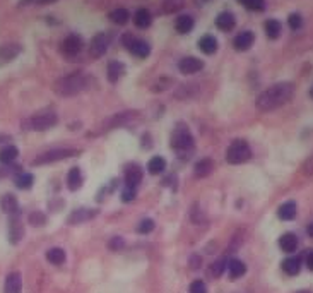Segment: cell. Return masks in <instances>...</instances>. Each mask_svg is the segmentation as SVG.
Wrapping results in <instances>:
<instances>
[{
	"instance_id": "obj_1",
	"label": "cell",
	"mask_w": 313,
	"mask_h": 293,
	"mask_svg": "<svg viewBox=\"0 0 313 293\" xmlns=\"http://www.w3.org/2000/svg\"><path fill=\"white\" fill-rule=\"evenodd\" d=\"M294 86L291 83H277L274 86L267 88L260 96L257 98V108L262 112H272L279 106L286 105L293 98Z\"/></svg>"
},
{
	"instance_id": "obj_2",
	"label": "cell",
	"mask_w": 313,
	"mask_h": 293,
	"mask_svg": "<svg viewBox=\"0 0 313 293\" xmlns=\"http://www.w3.org/2000/svg\"><path fill=\"white\" fill-rule=\"evenodd\" d=\"M170 146L180 159H188L192 156L193 149H195V141H193V136L187 127V124L178 122L177 127L171 132Z\"/></svg>"
},
{
	"instance_id": "obj_3",
	"label": "cell",
	"mask_w": 313,
	"mask_h": 293,
	"mask_svg": "<svg viewBox=\"0 0 313 293\" xmlns=\"http://www.w3.org/2000/svg\"><path fill=\"white\" fill-rule=\"evenodd\" d=\"M89 86V77L84 72H72L69 76H63L55 83L53 91L62 98H70L79 93H83Z\"/></svg>"
},
{
	"instance_id": "obj_4",
	"label": "cell",
	"mask_w": 313,
	"mask_h": 293,
	"mask_svg": "<svg viewBox=\"0 0 313 293\" xmlns=\"http://www.w3.org/2000/svg\"><path fill=\"white\" fill-rule=\"evenodd\" d=\"M81 154V149H76V147H57V149H48L45 153L38 154L35 159L31 161L33 166H45V165H51L55 161H62V159L67 158H74Z\"/></svg>"
},
{
	"instance_id": "obj_5",
	"label": "cell",
	"mask_w": 313,
	"mask_h": 293,
	"mask_svg": "<svg viewBox=\"0 0 313 293\" xmlns=\"http://www.w3.org/2000/svg\"><path fill=\"white\" fill-rule=\"evenodd\" d=\"M226 161L229 165H241V163H247L252 158V149L250 144L245 139H234L231 141V144L226 149Z\"/></svg>"
},
{
	"instance_id": "obj_6",
	"label": "cell",
	"mask_w": 313,
	"mask_h": 293,
	"mask_svg": "<svg viewBox=\"0 0 313 293\" xmlns=\"http://www.w3.org/2000/svg\"><path fill=\"white\" fill-rule=\"evenodd\" d=\"M57 122H58L57 113L51 112V110H45V112H40V113L33 115L31 118H28L22 127L28 129V131L43 132V131H48V129L55 127Z\"/></svg>"
},
{
	"instance_id": "obj_7",
	"label": "cell",
	"mask_w": 313,
	"mask_h": 293,
	"mask_svg": "<svg viewBox=\"0 0 313 293\" xmlns=\"http://www.w3.org/2000/svg\"><path fill=\"white\" fill-rule=\"evenodd\" d=\"M122 42H124V45L127 47V50H129L130 53L135 55V57H139V58H146V57H149V53H151V47H149V43L146 40L135 38V36H132L130 33L124 35Z\"/></svg>"
},
{
	"instance_id": "obj_8",
	"label": "cell",
	"mask_w": 313,
	"mask_h": 293,
	"mask_svg": "<svg viewBox=\"0 0 313 293\" xmlns=\"http://www.w3.org/2000/svg\"><path fill=\"white\" fill-rule=\"evenodd\" d=\"M110 43H111L110 33H98V35L91 40V43H89V57L101 58L103 55L106 53Z\"/></svg>"
},
{
	"instance_id": "obj_9",
	"label": "cell",
	"mask_w": 313,
	"mask_h": 293,
	"mask_svg": "<svg viewBox=\"0 0 313 293\" xmlns=\"http://www.w3.org/2000/svg\"><path fill=\"white\" fill-rule=\"evenodd\" d=\"M83 47H84V42L79 35H69L60 43V51L65 57H76V55L81 53Z\"/></svg>"
},
{
	"instance_id": "obj_10",
	"label": "cell",
	"mask_w": 313,
	"mask_h": 293,
	"mask_svg": "<svg viewBox=\"0 0 313 293\" xmlns=\"http://www.w3.org/2000/svg\"><path fill=\"white\" fill-rule=\"evenodd\" d=\"M99 214L98 209H91V207H79V209H74L72 213L67 218V223L69 225H81L86 223V221L94 220Z\"/></svg>"
},
{
	"instance_id": "obj_11",
	"label": "cell",
	"mask_w": 313,
	"mask_h": 293,
	"mask_svg": "<svg viewBox=\"0 0 313 293\" xmlns=\"http://www.w3.org/2000/svg\"><path fill=\"white\" fill-rule=\"evenodd\" d=\"M22 239H24V225H22V220L17 213L12 214L9 220V242L12 245H17Z\"/></svg>"
},
{
	"instance_id": "obj_12",
	"label": "cell",
	"mask_w": 313,
	"mask_h": 293,
	"mask_svg": "<svg viewBox=\"0 0 313 293\" xmlns=\"http://www.w3.org/2000/svg\"><path fill=\"white\" fill-rule=\"evenodd\" d=\"M22 47L19 43H5V45L0 47V67L10 64L12 60H16L21 55Z\"/></svg>"
},
{
	"instance_id": "obj_13",
	"label": "cell",
	"mask_w": 313,
	"mask_h": 293,
	"mask_svg": "<svg viewBox=\"0 0 313 293\" xmlns=\"http://www.w3.org/2000/svg\"><path fill=\"white\" fill-rule=\"evenodd\" d=\"M124 179H125V184L129 185V187H137V185H139L144 179V170L140 168L137 163H130V165L125 166Z\"/></svg>"
},
{
	"instance_id": "obj_14",
	"label": "cell",
	"mask_w": 313,
	"mask_h": 293,
	"mask_svg": "<svg viewBox=\"0 0 313 293\" xmlns=\"http://www.w3.org/2000/svg\"><path fill=\"white\" fill-rule=\"evenodd\" d=\"M204 69V62L197 57H183L178 62V70L185 76H192Z\"/></svg>"
},
{
	"instance_id": "obj_15",
	"label": "cell",
	"mask_w": 313,
	"mask_h": 293,
	"mask_svg": "<svg viewBox=\"0 0 313 293\" xmlns=\"http://www.w3.org/2000/svg\"><path fill=\"white\" fill-rule=\"evenodd\" d=\"M65 184H67V189H69L70 192L79 191V189L83 187V184H84L83 170H81L79 166H72V168L69 170V173H67Z\"/></svg>"
},
{
	"instance_id": "obj_16",
	"label": "cell",
	"mask_w": 313,
	"mask_h": 293,
	"mask_svg": "<svg viewBox=\"0 0 313 293\" xmlns=\"http://www.w3.org/2000/svg\"><path fill=\"white\" fill-rule=\"evenodd\" d=\"M214 172V161L211 158H202L193 165V175L195 179H207Z\"/></svg>"
},
{
	"instance_id": "obj_17",
	"label": "cell",
	"mask_w": 313,
	"mask_h": 293,
	"mask_svg": "<svg viewBox=\"0 0 313 293\" xmlns=\"http://www.w3.org/2000/svg\"><path fill=\"white\" fill-rule=\"evenodd\" d=\"M253 42H255V35L252 31H241L236 38L233 40V47L236 51H247L250 50Z\"/></svg>"
},
{
	"instance_id": "obj_18",
	"label": "cell",
	"mask_w": 313,
	"mask_h": 293,
	"mask_svg": "<svg viewBox=\"0 0 313 293\" xmlns=\"http://www.w3.org/2000/svg\"><path fill=\"white\" fill-rule=\"evenodd\" d=\"M298 247H300V239H298V237L291 232L284 233V235L279 239V248H281L282 252H286V254H293V252H296Z\"/></svg>"
},
{
	"instance_id": "obj_19",
	"label": "cell",
	"mask_w": 313,
	"mask_h": 293,
	"mask_svg": "<svg viewBox=\"0 0 313 293\" xmlns=\"http://www.w3.org/2000/svg\"><path fill=\"white\" fill-rule=\"evenodd\" d=\"M0 209L3 211L5 214L12 216V214L19 213V201L14 194H3L0 197Z\"/></svg>"
},
{
	"instance_id": "obj_20",
	"label": "cell",
	"mask_w": 313,
	"mask_h": 293,
	"mask_svg": "<svg viewBox=\"0 0 313 293\" xmlns=\"http://www.w3.org/2000/svg\"><path fill=\"white\" fill-rule=\"evenodd\" d=\"M22 290V278L17 271L7 274L5 283H3V293H21Z\"/></svg>"
},
{
	"instance_id": "obj_21",
	"label": "cell",
	"mask_w": 313,
	"mask_h": 293,
	"mask_svg": "<svg viewBox=\"0 0 313 293\" xmlns=\"http://www.w3.org/2000/svg\"><path fill=\"white\" fill-rule=\"evenodd\" d=\"M125 74V64L124 62H118V60H111L106 67V77L111 84L118 83V81L124 77Z\"/></svg>"
},
{
	"instance_id": "obj_22",
	"label": "cell",
	"mask_w": 313,
	"mask_h": 293,
	"mask_svg": "<svg viewBox=\"0 0 313 293\" xmlns=\"http://www.w3.org/2000/svg\"><path fill=\"white\" fill-rule=\"evenodd\" d=\"M298 214V204L294 201H286L279 206L277 209V218L282 221H293Z\"/></svg>"
},
{
	"instance_id": "obj_23",
	"label": "cell",
	"mask_w": 313,
	"mask_h": 293,
	"mask_svg": "<svg viewBox=\"0 0 313 293\" xmlns=\"http://www.w3.org/2000/svg\"><path fill=\"white\" fill-rule=\"evenodd\" d=\"M226 269H228L231 280H238V278L245 276V273H247V264H245L241 259H229Z\"/></svg>"
},
{
	"instance_id": "obj_24",
	"label": "cell",
	"mask_w": 313,
	"mask_h": 293,
	"mask_svg": "<svg viewBox=\"0 0 313 293\" xmlns=\"http://www.w3.org/2000/svg\"><path fill=\"white\" fill-rule=\"evenodd\" d=\"M301 264H303V262H301L300 257H294V255H291V257H288V259L282 261L281 268L286 274H288V276H296V274H300V271H301Z\"/></svg>"
},
{
	"instance_id": "obj_25",
	"label": "cell",
	"mask_w": 313,
	"mask_h": 293,
	"mask_svg": "<svg viewBox=\"0 0 313 293\" xmlns=\"http://www.w3.org/2000/svg\"><path fill=\"white\" fill-rule=\"evenodd\" d=\"M193 26H195V21H193V17L188 16V14H183V16H180L175 21V29H177L180 35H188L193 29Z\"/></svg>"
},
{
	"instance_id": "obj_26",
	"label": "cell",
	"mask_w": 313,
	"mask_h": 293,
	"mask_svg": "<svg viewBox=\"0 0 313 293\" xmlns=\"http://www.w3.org/2000/svg\"><path fill=\"white\" fill-rule=\"evenodd\" d=\"M19 156V149H17V146H12V144H9V146H3L2 149H0V163L2 165H12L14 161H16V158Z\"/></svg>"
},
{
	"instance_id": "obj_27",
	"label": "cell",
	"mask_w": 313,
	"mask_h": 293,
	"mask_svg": "<svg viewBox=\"0 0 313 293\" xmlns=\"http://www.w3.org/2000/svg\"><path fill=\"white\" fill-rule=\"evenodd\" d=\"M139 117V112H135V110H132V112H124V113H118L115 115L113 118H111L110 122H108V127H120V125H125L129 124V122H132L134 118Z\"/></svg>"
},
{
	"instance_id": "obj_28",
	"label": "cell",
	"mask_w": 313,
	"mask_h": 293,
	"mask_svg": "<svg viewBox=\"0 0 313 293\" xmlns=\"http://www.w3.org/2000/svg\"><path fill=\"white\" fill-rule=\"evenodd\" d=\"M216 26L221 31H231L236 26V19H234V16L231 12H221L216 17Z\"/></svg>"
},
{
	"instance_id": "obj_29",
	"label": "cell",
	"mask_w": 313,
	"mask_h": 293,
	"mask_svg": "<svg viewBox=\"0 0 313 293\" xmlns=\"http://www.w3.org/2000/svg\"><path fill=\"white\" fill-rule=\"evenodd\" d=\"M134 24L139 29H147L152 24V16L147 9H139L134 14Z\"/></svg>"
},
{
	"instance_id": "obj_30",
	"label": "cell",
	"mask_w": 313,
	"mask_h": 293,
	"mask_svg": "<svg viewBox=\"0 0 313 293\" xmlns=\"http://www.w3.org/2000/svg\"><path fill=\"white\" fill-rule=\"evenodd\" d=\"M67 259L65 250L60 247H51L50 250H46V261L53 266H62Z\"/></svg>"
},
{
	"instance_id": "obj_31",
	"label": "cell",
	"mask_w": 313,
	"mask_h": 293,
	"mask_svg": "<svg viewBox=\"0 0 313 293\" xmlns=\"http://www.w3.org/2000/svg\"><path fill=\"white\" fill-rule=\"evenodd\" d=\"M199 48L200 51H204L206 55H212L218 51V40L212 35H206L199 40Z\"/></svg>"
},
{
	"instance_id": "obj_32",
	"label": "cell",
	"mask_w": 313,
	"mask_h": 293,
	"mask_svg": "<svg viewBox=\"0 0 313 293\" xmlns=\"http://www.w3.org/2000/svg\"><path fill=\"white\" fill-rule=\"evenodd\" d=\"M166 170V159L163 156H152L147 161V172L151 175H161Z\"/></svg>"
},
{
	"instance_id": "obj_33",
	"label": "cell",
	"mask_w": 313,
	"mask_h": 293,
	"mask_svg": "<svg viewBox=\"0 0 313 293\" xmlns=\"http://www.w3.org/2000/svg\"><path fill=\"white\" fill-rule=\"evenodd\" d=\"M33 184H35V177L31 175V173H17V175H14V185H16L17 189H21V191H29V189L33 187Z\"/></svg>"
},
{
	"instance_id": "obj_34",
	"label": "cell",
	"mask_w": 313,
	"mask_h": 293,
	"mask_svg": "<svg viewBox=\"0 0 313 293\" xmlns=\"http://www.w3.org/2000/svg\"><path fill=\"white\" fill-rule=\"evenodd\" d=\"M264 29H266V35H267V38H269V40H277L279 36H281V33H282V26H281V23H279L277 19L266 21Z\"/></svg>"
},
{
	"instance_id": "obj_35",
	"label": "cell",
	"mask_w": 313,
	"mask_h": 293,
	"mask_svg": "<svg viewBox=\"0 0 313 293\" xmlns=\"http://www.w3.org/2000/svg\"><path fill=\"white\" fill-rule=\"evenodd\" d=\"M185 7V0H163L161 10L163 14H177Z\"/></svg>"
},
{
	"instance_id": "obj_36",
	"label": "cell",
	"mask_w": 313,
	"mask_h": 293,
	"mask_svg": "<svg viewBox=\"0 0 313 293\" xmlns=\"http://www.w3.org/2000/svg\"><path fill=\"white\" fill-rule=\"evenodd\" d=\"M226 266H228V259L226 257L218 259V261H214L209 266V274H211L212 278H221L226 271Z\"/></svg>"
},
{
	"instance_id": "obj_37",
	"label": "cell",
	"mask_w": 313,
	"mask_h": 293,
	"mask_svg": "<svg viewBox=\"0 0 313 293\" xmlns=\"http://www.w3.org/2000/svg\"><path fill=\"white\" fill-rule=\"evenodd\" d=\"M110 19H111V23H115V24H118V26H124L129 23V19H130V12L127 9H115V10H111L110 12Z\"/></svg>"
},
{
	"instance_id": "obj_38",
	"label": "cell",
	"mask_w": 313,
	"mask_h": 293,
	"mask_svg": "<svg viewBox=\"0 0 313 293\" xmlns=\"http://www.w3.org/2000/svg\"><path fill=\"white\" fill-rule=\"evenodd\" d=\"M156 228V223L154 220H151V218H142V220L139 221V225H137V233L139 235H149V233H152Z\"/></svg>"
},
{
	"instance_id": "obj_39",
	"label": "cell",
	"mask_w": 313,
	"mask_h": 293,
	"mask_svg": "<svg viewBox=\"0 0 313 293\" xmlns=\"http://www.w3.org/2000/svg\"><path fill=\"white\" fill-rule=\"evenodd\" d=\"M29 225H33V226H45L46 225V214L42 213V211H33L31 214H29Z\"/></svg>"
},
{
	"instance_id": "obj_40",
	"label": "cell",
	"mask_w": 313,
	"mask_h": 293,
	"mask_svg": "<svg viewBox=\"0 0 313 293\" xmlns=\"http://www.w3.org/2000/svg\"><path fill=\"white\" fill-rule=\"evenodd\" d=\"M135 197H137L135 187H129V185H125V187L122 189V192H120L122 202H132V201H135Z\"/></svg>"
},
{
	"instance_id": "obj_41",
	"label": "cell",
	"mask_w": 313,
	"mask_h": 293,
	"mask_svg": "<svg viewBox=\"0 0 313 293\" xmlns=\"http://www.w3.org/2000/svg\"><path fill=\"white\" fill-rule=\"evenodd\" d=\"M125 247V239L124 237H111L110 239V242H108V248L110 250H113V252H118V250H122V248Z\"/></svg>"
},
{
	"instance_id": "obj_42",
	"label": "cell",
	"mask_w": 313,
	"mask_h": 293,
	"mask_svg": "<svg viewBox=\"0 0 313 293\" xmlns=\"http://www.w3.org/2000/svg\"><path fill=\"white\" fill-rule=\"evenodd\" d=\"M288 24H289V28L294 29V31H296V29H300L301 26H303V17H301V14H298V12L289 14Z\"/></svg>"
},
{
	"instance_id": "obj_43",
	"label": "cell",
	"mask_w": 313,
	"mask_h": 293,
	"mask_svg": "<svg viewBox=\"0 0 313 293\" xmlns=\"http://www.w3.org/2000/svg\"><path fill=\"white\" fill-rule=\"evenodd\" d=\"M243 5L247 7L248 10H257V12H260V10L266 9V0H247Z\"/></svg>"
},
{
	"instance_id": "obj_44",
	"label": "cell",
	"mask_w": 313,
	"mask_h": 293,
	"mask_svg": "<svg viewBox=\"0 0 313 293\" xmlns=\"http://www.w3.org/2000/svg\"><path fill=\"white\" fill-rule=\"evenodd\" d=\"M188 293H207V287L202 280H195L190 283L188 287Z\"/></svg>"
},
{
	"instance_id": "obj_45",
	"label": "cell",
	"mask_w": 313,
	"mask_h": 293,
	"mask_svg": "<svg viewBox=\"0 0 313 293\" xmlns=\"http://www.w3.org/2000/svg\"><path fill=\"white\" fill-rule=\"evenodd\" d=\"M171 83H173V81H171V79H158L154 84H152L151 90L154 91V93H158V91H165V90H168V88H171Z\"/></svg>"
},
{
	"instance_id": "obj_46",
	"label": "cell",
	"mask_w": 313,
	"mask_h": 293,
	"mask_svg": "<svg viewBox=\"0 0 313 293\" xmlns=\"http://www.w3.org/2000/svg\"><path fill=\"white\" fill-rule=\"evenodd\" d=\"M199 209H200L199 204H193L192 213H190V218H192L193 223H206V218H204L202 213H199Z\"/></svg>"
},
{
	"instance_id": "obj_47",
	"label": "cell",
	"mask_w": 313,
	"mask_h": 293,
	"mask_svg": "<svg viewBox=\"0 0 313 293\" xmlns=\"http://www.w3.org/2000/svg\"><path fill=\"white\" fill-rule=\"evenodd\" d=\"M188 266H190V269H192V271H199L200 266H202V257H200L199 254H192V255H190Z\"/></svg>"
},
{
	"instance_id": "obj_48",
	"label": "cell",
	"mask_w": 313,
	"mask_h": 293,
	"mask_svg": "<svg viewBox=\"0 0 313 293\" xmlns=\"http://www.w3.org/2000/svg\"><path fill=\"white\" fill-rule=\"evenodd\" d=\"M303 173L307 177L313 175V153L310 154V158H307V161L303 163Z\"/></svg>"
},
{
	"instance_id": "obj_49",
	"label": "cell",
	"mask_w": 313,
	"mask_h": 293,
	"mask_svg": "<svg viewBox=\"0 0 313 293\" xmlns=\"http://www.w3.org/2000/svg\"><path fill=\"white\" fill-rule=\"evenodd\" d=\"M163 184H165V185L168 184V185H171L173 189H177V177H175V175H168L166 180L163 182Z\"/></svg>"
},
{
	"instance_id": "obj_50",
	"label": "cell",
	"mask_w": 313,
	"mask_h": 293,
	"mask_svg": "<svg viewBox=\"0 0 313 293\" xmlns=\"http://www.w3.org/2000/svg\"><path fill=\"white\" fill-rule=\"evenodd\" d=\"M307 268L310 271H313V250L307 254Z\"/></svg>"
},
{
	"instance_id": "obj_51",
	"label": "cell",
	"mask_w": 313,
	"mask_h": 293,
	"mask_svg": "<svg viewBox=\"0 0 313 293\" xmlns=\"http://www.w3.org/2000/svg\"><path fill=\"white\" fill-rule=\"evenodd\" d=\"M307 235L313 240V223H310V225L307 226Z\"/></svg>"
},
{
	"instance_id": "obj_52",
	"label": "cell",
	"mask_w": 313,
	"mask_h": 293,
	"mask_svg": "<svg viewBox=\"0 0 313 293\" xmlns=\"http://www.w3.org/2000/svg\"><path fill=\"white\" fill-rule=\"evenodd\" d=\"M38 3H51V2H57V0H36Z\"/></svg>"
},
{
	"instance_id": "obj_53",
	"label": "cell",
	"mask_w": 313,
	"mask_h": 293,
	"mask_svg": "<svg viewBox=\"0 0 313 293\" xmlns=\"http://www.w3.org/2000/svg\"><path fill=\"white\" fill-rule=\"evenodd\" d=\"M238 2H240V3H245V2H247V0H238Z\"/></svg>"
},
{
	"instance_id": "obj_54",
	"label": "cell",
	"mask_w": 313,
	"mask_h": 293,
	"mask_svg": "<svg viewBox=\"0 0 313 293\" xmlns=\"http://www.w3.org/2000/svg\"><path fill=\"white\" fill-rule=\"evenodd\" d=\"M310 96H312V98H313V88H312V90H310Z\"/></svg>"
},
{
	"instance_id": "obj_55",
	"label": "cell",
	"mask_w": 313,
	"mask_h": 293,
	"mask_svg": "<svg viewBox=\"0 0 313 293\" xmlns=\"http://www.w3.org/2000/svg\"><path fill=\"white\" fill-rule=\"evenodd\" d=\"M300 293H310V292H300Z\"/></svg>"
}]
</instances>
